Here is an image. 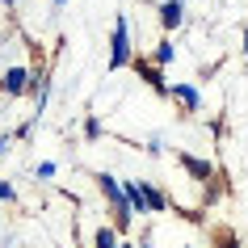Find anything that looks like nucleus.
Instances as JSON below:
<instances>
[{
    "mask_svg": "<svg viewBox=\"0 0 248 248\" xmlns=\"http://www.w3.org/2000/svg\"><path fill=\"white\" fill-rule=\"evenodd\" d=\"M135 59V42H131V17L118 13L114 21V34H109V72H118V67H126Z\"/></svg>",
    "mask_w": 248,
    "mask_h": 248,
    "instance_id": "obj_1",
    "label": "nucleus"
},
{
    "mask_svg": "<svg viewBox=\"0 0 248 248\" xmlns=\"http://www.w3.org/2000/svg\"><path fill=\"white\" fill-rule=\"evenodd\" d=\"M169 97L181 105L185 114H198V109H202V89H198V84H189V80H177V84H169Z\"/></svg>",
    "mask_w": 248,
    "mask_h": 248,
    "instance_id": "obj_2",
    "label": "nucleus"
},
{
    "mask_svg": "<svg viewBox=\"0 0 248 248\" xmlns=\"http://www.w3.org/2000/svg\"><path fill=\"white\" fill-rule=\"evenodd\" d=\"M177 160H181V169L189 172V177H194V181H215V177H219V169H215V164H210L206 156H194V152H177Z\"/></svg>",
    "mask_w": 248,
    "mask_h": 248,
    "instance_id": "obj_3",
    "label": "nucleus"
},
{
    "mask_svg": "<svg viewBox=\"0 0 248 248\" xmlns=\"http://www.w3.org/2000/svg\"><path fill=\"white\" fill-rule=\"evenodd\" d=\"M131 67L139 72V80H143V84H147L152 93H160V97H169V80H164V72H160L156 63H147V59H139V55H135V59H131Z\"/></svg>",
    "mask_w": 248,
    "mask_h": 248,
    "instance_id": "obj_4",
    "label": "nucleus"
},
{
    "mask_svg": "<svg viewBox=\"0 0 248 248\" xmlns=\"http://www.w3.org/2000/svg\"><path fill=\"white\" fill-rule=\"evenodd\" d=\"M0 93L4 97H26L30 93V67H9L4 80H0Z\"/></svg>",
    "mask_w": 248,
    "mask_h": 248,
    "instance_id": "obj_5",
    "label": "nucleus"
},
{
    "mask_svg": "<svg viewBox=\"0 0 248 248\" xmlns=\"http://www.w3.org/2000/svg\"><path fill=\"white\" fill-rule=\"evenodd\" d=\"M160 26L164 30H181V21H185V4L181 0H160Z\"/></svg>",
    "mask_w": 248,
    "mask_h": 248,
    "instance_id": "obj_6",
    "label": "nucleus"
},
{
    "mask_svg": "<svg viewBox=\"0 0 248 248\" xmlns=\"http://www.w3.org/2000/svg\"><path fill=\"white\" fill-rule=\"evenodd\" d=\"M143 202H147V215H164V210H169V194L156 189L152 181H143Z\"/></svg>",
    "mask_w": 248,
    "mask_h": 248,
    "instance_id": "obj_7",
    "label": "nucleus"
},
{
    "mask_svg": "<svg viewBox=\"0 0 248 248\" xmlns=\"http://www.w3.org/2000/svg\"><path fill=\"white\" fill-rule=\"evenodd\" d=\"M172 59H177V46H172V38H160V42H156V51H152V59H147V63H156L160 72H164V67H169Z\"/></svg>",
    "mask_w": 248,
    "mask_h": 248,
    "instance_id": "obj_8",
    "label": "nucleus"
},
{
    "mask_svg": "<svg viewBox=\"0 0 248 248\" xmlns=\"http://www.w3.org/2000/svg\"><path fill=\"white\" fill-rule=\"evenodd\" d=\"M93 248H118V232L109 223H101V227L93 232Z\"/></svg>",
    "mask_w": 248,
    "mask_h": 248,
    "instance_id": "obj_9",
    "label": "nucleus"
},
{
    "mask_svg": "<svg viewBox=\"0 0 248 248\" xmlns=\"http://www.w3.org/2000/svg\"><path fill=\"white\" fill-rule=\"evenodd\" d=\"M215 248H240V235H235L232 227H223V232L215 235Z\"/></svg>",
    "mask_w": 248,
    "mask_h": 248,
    "instance_id": "obj_10",
    "label": "nucleus"
},
{
    "mask_svg": "<svg viewBox=\"0 0 248 248\" xmlns=\"http://www.w3.org/2000/svg\"><path fill=\"white\" fill-rule=\"evenodd\" d=\"M101 131H105V126H101V118H97V114L84 118V139H101Z\"/></svg>",
    "mask_w": 248,
    "mask_h": 248,
    "instance_id": "obj_11",
    "label": "nucleus"
},
{
    "mask_svg": "<svg viewBox=\"0 0 248 248\" xmlns=\"http://www.w3.org/2000/svg\"><path fill=\"white\" fill-rule=\"evenodd\" d=\"M9 202H17V189L9 181H0V206H9Z\"/></svg>",
    "mask_w": 248,
    "mask_h": 248,
    "instance_id": "obj_12",
    "label": "nucleus"
},
{
    "mask_svg": "<svg viewBox=\"0 0 248 248\" xmlns=\"http://www.w3.org/2000/svg\"><path fill=\"white\" fill-rule=\"evenodd\" d=\"M55 172H59V164H55V160H42V164H38V177H42V181H51Z\"/></svg>",
    "mask_w": 248,
    "mask_h": 248,
    "instance_id": "obj_13",
    "label": "nucleus"
},
{
    "mask_svg": "<svg viewBox=\"0 0 248 248\" xmlns=\"http://www.w3.org/2000/svg\"><path fill=\"white\" fill-rule=\"evenodd\" d=\"M9 147H13V135L4 131V135H0V156H4V152H9Z\"/></svg>",
    "mask_w": 248,
    "mask_h": 248,
    "instance_id": "obj_14",
    "label": "nucleus"
},
{
    "mask_svg": "<svg viewBox=\"0 0 248 248\" xmlns=\"http://www.w3.org/2000/svg\"><path fill=\"white\" fill-rule=\"evenodd\" d=\"M118 248H135V244H131V240H118Z\"/></svg>",
    "mask_w": 248,
    "mask_h": 248,
    "instance_id": "obj_15",
    "label": "nucleus"
},
{
    "mask_svg": "<svg viewBox=\"0 0 248 248\" xmlns=\"http://www.w3.org/2000/svg\"><path fill=\"white\" fill-rule=\"evenodd\" d=\"M244 59H248V30H244Z\"/></svg>",
    "mask_w": 248,
    "mask_h": 248,
    "instance_id": "obj_16",
    "label": "nucleus"
},
{
    "mask_svg": "<svg viewBox=\"0 0 248 248\" xmlns=\"http://www.w3.org/2000/svg\"><path fill=\"white\" fill-rule=\"evenodd\" d=\"M0 4H17V0H0Z\"/></svg>",
    "mask_w": 248,
    "mask_h": 248,
    "instance_id": "obj_17",
    "label": "nucleus"
},
{
    "mask_svg": "<svg viewBox=\"0 0 248 248\" xmlns=\"http://www.w3.org/2000/svg\"><path fill=\"white\" fill-rule=\"evenodd\" d=\"M55 4H67V0H55Z\"/></svg>",
    "mask_w": 248,
    "mask_h": 248,
    "instance_id": "obj_18",
    "label": "nucleus"
},
{
    "mask_svg": "<svg viewBox=\"0 0 248 248\" xmlns=\"http://www.w3.org/2000/svg\"><path fill=\"white\" fill-rule=\"evenodd\" d=\"M181 4H185V0H181Z\"/></svg>",
    "mask_w": 248,
    "mask_h": 248,
    "instance_id": "obj_19",
    "label": "nucleus"
}]
</instances>
